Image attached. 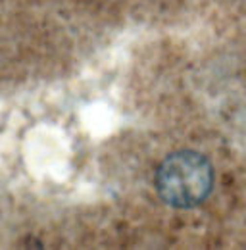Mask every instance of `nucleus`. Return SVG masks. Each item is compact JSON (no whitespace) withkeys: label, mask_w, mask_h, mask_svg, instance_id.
Returning <instances> with one entry per match:
<instances>
[{"label":"nucleus","mask_w":246,"mask_h":250,"mask_svg":"<svg viewBox=\"0 0 246 250\" xmlns=\"http://www.w3.org/2000/svg\"><path fill=\"white\" fill-rule=\"evenodd\" d=\"M214 171L208 158L194 150H179L158 167L156 188L164 202L175 208H192L212 190Z\"/></svg>","instance_id":"1"}]
</instances>
